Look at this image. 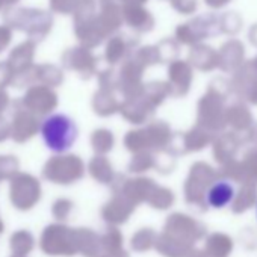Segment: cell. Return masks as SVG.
<instances>
[{"instance_id":"9a60e30c","label":"cell","mask_w":257,"mask_h":257,"mask_svg":"<svg viewBox=\"0 0 257 257\" xmlns=\"http://www.w3.org/2000/svg\"><path fill=\"white\" fill-rule=\"evenodd\" d=\"M79 0H50L52 11L55 13H62V14H70L74 13Z\"/></svg>"},{"instance_id":"3957f363","label":"cell","mask_w":257,"mask_h":257,"mask_svg":"<svg viewBox=\"0 0 257 257\" xmlns=\"http://www.w3.org/2000/svg\"><path fill=\"white\" fill-rule=\"evenodd\" d=\"M11 127V137L17 143L29 141L40 128V122L37 119V115L28 110L22 101L14 103V112H13V124Z\"/></svg>"},{"instance_id":"ffe728a7","label":"cell","mask_w":257,"mask_h":257,"mask_svg":"<svg viewBox=\"0 0 257 257\" xmlns=\"http://www.w3.org/2000/svg\"><path fill=\"white\" fill-rule=\"evenodd\" d=\"M118 2H122L125 7V5H141L146 2V0H118Z\"/></svg>"},{"instance_id":"d6986e66","label":"cell","mask_w":257,"mask_h":257,"mask_svg":"<svg viewBox=\"0 0 257 257\" xmlns=\"http://www.w3.org/2000/svg\"><path fill=\"white\" fill-rule=\"evenodd\" d=\"M8 104H10V97L5 91H2V88H0V112L5 110Z\"/></svg>"},{"instance_id":"6da1fadb","label":"cell","mask_w":257,"mask_h":257,"mask_svg":"<svg viewBox=\"0 0 257 257\" xmlns=\"http://www.w3.org/2000/svg\"><path fill=\"white\" fill-rule=\"evenodd\" d=\"M43 138L49 149L64 152L73 146L77 138L76 124L67 115H52L43 122Z\"/></svg>"},{"instance_id":"5b68a950","label":"cell","mask_w":257,"mask_h":257,"mask_svg":"<svg viewBox=\"0 0 257 257\" xmlns=\"http://www.w3.org/2000/svg\"><path fill=\"white\" fill-rule=\"evenodd\" d=\"M167 140H168V127L164 122H156V124H150L144 131L128 132L124 141L128 150L138 152L152 143L167 141Z\"/></svg>"},{"instance_id":"e0dca14e","label":"cell","mask_w":257,"mask_h":257,"mask_svg":"<svg viewBox=\"0 0 257 257\" xmlns=\"http://www.w3.org/2000/svg\"><path fill=\"white\" fill-rule=\"evenodd\" d=\"M11 41V29L8 26H0V53H2Z\"/></svg>"},{"instance_id":"4fadbf2b","label":"cell","mask_w":257,"mask_h":257,"mask_svg":"<svg viewBox=\"0 0 257 257\" xmlns=\"http://www.w3.org/2000/svg\"><path fill=\"white\" fill-rule=\"evenodd\" d=\"M35 80H41L46 86H56L62 82V74L55 65H40L34 68Z\"/></svg>"},{"instance_id":"ba28073f","label":"cell","mask_w":257,"mask_h":257,"mask_svg":"<svg viewBox=\"0 0 257 257\" xmlns=\"http://www.w3.org/2000/svg\"><path fill=\"white\" fill-rule=\"evenodd\" d=\"M122 20L138 32H147L153 28L152 16L141 8V5H125L122 8Z\"/></svg>"},{"instance_id":"7c38bea8","label":"cell","mask_w":257,"mask_h":257,"mask_svg":"<svg viewBox=\"0 0 257 257\" xmlns=\"http://www.w3.org/2000/svg\"><path fill=\"white\" fill-rule=\"evenodd\" d=\"M132 44H134V43H128V41L124 40L122 37H113V38L109 41L107 47H106V53H104L106 61H107L109 64H116L118 61H121V59L124 58V55H125L128 50H131Z\"/></svg>"},{"instance_id":"8fae6325","label":"cell","mask_w":257,"mask_h":257,"mask_svg":"<svg viewBox=\"0 0 257 257\" xmlns=\"http://www.w3.org/2000/svg\"><path fill=\"white\" fill-rule=\"evenodd\" d=\"M92 106L95 109V113L101 115V116H107L112 115L113 112H116L119 109L118 101L115 100L113 94L110 92V89L107 88H101L95 95H94V101Z\"/></svg>"},{"instance_id":"7a4b0ae2","label":"cell","mask_w":257,"mask_h":257,"mask_svg":"<svg viewBox=\"0 0 257 257\" xmlns=\"http://www.w3.org/2000/svg\"><path fill=\"white\" fill-rule=\"evenodd\" d=\"M10 28L26 32L34 40H43L52 29V17L38 10H16L5 14Z\"/></svg>"},{"instance_id":"277c9868","label":"cell","mask_w":257,"mask_h":257,"mask_svg":"<svg viewBox=\"0 0 257 257\" xmlns=\"http://www.w3.org/2000/svg\"><path fill=\"white\" fill-rule=\"evenodd\" d=\"M22 104L35 115H46L56 107L58 98L56 94L49 86L41 85L32 86L23 97Z\"/></svg>"},{"instance_id":"30bf717a","label":"cell","mask_w":257,"mask_h":257,"mask_svg":"<svg viewBox=\"0 0 257 257\" xmlns=\"http://www.w3.org/2000/svg\"><path fill=\"white\" fill-rule=\"evenodd\" d=\"M233 197H234V188L228 182H218L209 189L207 203L212 207L221 209V207L230 204Z\"/></svg>"},{"instance_id":"5bb4252c","label":"cell","mask_w":257,"mask_h":257,"mask_svg":"<svg viewBox=\"0 0 257 257\" xmlns=\"http://www.w3.org/2000/svg\"><path fill=\"white\" fill-rule=\"evenodd\" d=\"M91 143L95 152L98 153H106L112 149L113 146V135L112 132L106 131V128H98L91 137Z\"/></svg>"},{"instance_id":"ac0fdd59","label":"cell","mask_w":257,"mask_h":257,"mask_svg":"<svg viewBox=\"0 0 257 257\" xmlns=\"http://www.w3.org/2000/svg\"><path fill=\"white\" fill-rule=\"evenodd\" d=\"M11 135V127L4 116H0V143L5 141Z\"/></svg>"},{"instance_id":"9c48e42d","label":"cell","mask_w":257,"mask_h":257,"mask_svg":"<svg viewBox=\"0 0 257 257\" xmlns=\"http://www.w3.org/2000/svg\"><path fill=\"white\" fill-rule=\"evenodd\" d=\"M34 50H35V43H34V41H26V43L20 44L19 47H16V49L11 52L10 59H8L7 62H8V64L11 65V68L16 71V74L32 67Z\"/></svg>"},{"instance_id":"2e32d148","label":"cell","mask_w":257,"mask_h":257,"mask_svg":"<svg viewBox=\"0 0 257 257\" xmlns=\"http://www.w3.org/2000/svg\"><path fill=\"white\" fill-rule=\"evenodd\" d=\"M16 71L11 68L8 62H0V88H5L7 85L13 83Z\"/></svg>"},{"instance_id":"44dd1931","label":"cell","mask_w":257,"mask_h":257,"mask_svg":"<svg viewBox=\"0 0 257 257\" xmlns=\"http://www.w3.org/2000/svg\"><path fill=\"white\" fill-rule=\"evenodd\" d=\"M19 0H0V11H2L5 7H10V5H14L17 4Z\"/></svg>"},{"instance_id":"52a82bcc","label":"cell","mask_w":257,"mask_h":257,"mask_svg":"<svg viewBox=\"0 0 257 257\" xmlns=\"http://www.w3.org/2000/svg\"><path fill=\"white\" fill-rule=\"evenodd\" d=\"M153 109L155 106L144 97L143 92L125 98V101L119 104V112L132 124H143L146 119L150 118V115L153 113Z\"/></svg>"},{"instance_id":"8992f818","label":"cell","mask_w":257,"mask_h":257,"mask_svg":"<svg viewBox=\"0 0 257 257\" xmlns=\"http://www.w3.org/2000/svg\"><path fill=\"white\" fill-rule=\"evenodd\" d=\"M95 58L86 47L70 49L64 53L62 62L68 70H74L80 73L83 79L89 77L95 71Z\"/></svg>"}]
</instances>
